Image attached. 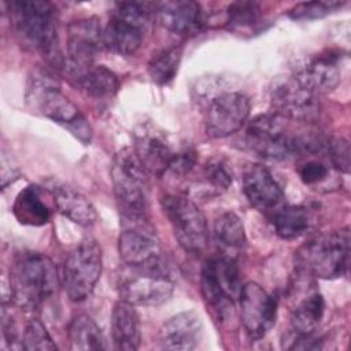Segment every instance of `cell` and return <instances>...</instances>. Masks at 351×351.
I'll use <instances>...</instances> for the list:
<instances>
[{"label":"cell","mask_w":351,"mask_h":351,"mask_svg":"<svg viewBox=\"0 0 351 351\" xmlns=\"http://www.w3.org/2000/svg\"><path fill=\"white\" fill-rule=\"evenodd\" d=\"M155 4L121 1L103 30V47L112 53L130 56L141 47L151 30Z\"/></svg>","instance_id":"6"},{"label":"cell","mask_w":351,"mask_h":351,"mask_svg":"<svg viewBox=\"0 0 351 351\" xmlns=\"http://www.w3.org/2000/svg\"><path fill=\"white\" fill-rule=\"evenodd\" d=\"M324 313V296L315 288L307 287L291 308V329L299 335H313L322 321Z\"/></svg>","instance_id":"26"},{"label":"cell","mask_w":351,"mask_h":351,"mask_svg":"<svg viewBox=\"0 0 351 351\" xmlns=\"http://www.w3.org/2000/svg\"><path fill=\"white\" fill-rule=\"evenodd\" d=\"M58 271L53 262L38 252L21 254L10 276L12 302L21 308L34 311L55 296L58 291Z\"/></svg>","instance_id":"3"},{"label":"cell","mask_w":351,"mask_h":351,"mask_svg":"<svg viewBox=\"0 0 351 351\" xmlns=\"http://www.w3.org/2000/svg\"><path fill=\"white\" fill-rule=\"evenodd\" d=\"M70 348L78 351L104 350L106 340L97 324L85 314L75 315L69 325Z\"/></svg>","instance_id":"30"},{"label":"cell","mask_w":351,"mask_h":351,"mask_svg":"<svg viewBox=\"0 0 351 351\" xmlns=\"http://www.w3.org/2000/svg\"><path fill=\"white\" fill-rule=\"evenodd\" d=\"M51 192L56 210L71 222L89 228L97 221L95 206L81 192L67 185H53Z\"/></svg>","instance_id":"23"},{"label":"cell","mask_w":351,"mask_h":351,"mask_svg":"<svg viewBox=\"0 0 351 351\" xmlns=\"http://www.w3.org/2000/svg\"><path fill=\"white\" fill-rule=\"evenodd\" d=\"M182 58V47L171 45L158 52L148 63V74L156 85L170 84L180 67Z\"/></svg>","instance_id":"31"},{"label":"cell","mask_w":351,"mask_h":351,"mask_svg":"<svg viewBox=\"0 0 351 351\" xmlns=\"http://www.w3.org/2000/svg\"><path fill=\"white\" fill-rule=\"evenodd\" d=\"M232 170L221 159H210L199 170L197 182H200L208 197L225 192L232 185Z\"/></svg>","instance_id":"32"},{"label":"cell","mask_w":351,"mask_h":351,"mask_svg":"<svg viewBox=\"0 0 351 351\" xmlns=\"http://www.w3.org/2000/svg\"><path fill=\"white\" fill-rule=\"evenodd\" d=\"M56 344L52 340L51 335L48 333L44 324L37 319L32 318L26 322L23 332L21 335V350H30V351H47V350H56Z\"/></svg>","instance_id":"33"},{"label":"cell","mask_w":351,"mask_h":351,"mask_svg":"<svg viewBox=\"0 0 351 351\" xmlns=\"http://www.w3.org/2000/svg\"><path fill=\"white\" fill-rule=\"evenodd\" d=\"M26 103L32 111L62 125L82 144H90L92 128L78 107L60 90L58 81L45 71H34L26 85Z\"/></svg>","instance_id":"1"},{"label":"cell","mask_w":351,"mask_h":351,"mask_svg":"<svg viewBox=\"0 0 351 351\" xmlns=\"http://www.w3.org/2000/svg\"><path fill=\"white\" fill-rule=\"evenodd\" d=\"M121 299L134 306H159L174 292V281L163 262L148 266H129L118 274Z\"/></svg>","instance_id":"8"},{"label":"cell","mask_w":351,"mask_h":351,"mask_svg":"<svg viewBox=\"0 0 351 351\" xmlns=\"http://www.w3.org/2000/svg\"><path fill=\"white\" fill-rule=\"evenodd\" d=\"M203 322L197 313L188 310L169 318L159 330V344L165 350L189 351L199 346Z\"/></svg>","instance_id":"20"},{"label":"cell","mask_w":351,"mask_h":351,"mask_svg":"<svg viewBox=\"0 0 351 351\" xmlns=\"http://www.w3.org/2000/svg\"><path fill=\"white\" fill-rule=\"evenodd\" d=\"M350 262V230L347 228L310 237L295 252L296 273L322 280L344 276Z\"/></svg>","instance_id":"4"},{"label":"cell","mask_w":351,"mask_h":351,"mask_svg":"<svg viewBox=\"0 0 351 351\" xmlns=\"http://www.w3.org/2000/svg\"><path fill=\"white\" fill-rule=\"evenodd\" d=\"M346 55L340 49H324L303 62L293 77L314 93L333 90L341 81V63Z\"/></svg>","instance_id":"17"},{"label":"cell","mask_w":351,"mask_h":351,"mask_svg":"<svg viewBox=\"0 0 351 351\" xmlns=\"http://www.w3.org/2000/svg\"><path fill=\"white\" fill-rule=\"evenodd\" d=\"M111 336L115 350L134 351L140 347L141 328L134 304L121 299L111 313Z\"/></svg>","instance_id":"22"},{"label":"cell","mask_w":351,"mask_h":351,"mask_svg":"<svg viewBox=\"0 0 351 351\" xmlns=\"http://www.w3.org/2000/svg\"><path fill=\"white\" fill-rule=\"evenodd\" d=\"M126 226L118 239V251L129 266H148L162 262V248L154 229L147 219L126 221Z\"/></svg>","instance_id":"16"},{"label":"cell","mask_w":351,"mask_h":351,"mask_svg":"<svg viewBox=\"0 0 351 351\" xmlns=\"http://www.w3.org/2000/svg\"><path fill=\"white\" fill-rule=\"evenodd\" d=\"M248 97L237 90L214 95L204 108V132L211 138H223L239 132L250 117Z\"/></svg>","instance_id":"13"},{"label":"cell","mask_w":351,"mask_h":351,"mask_svg":"<svg viewBox=\"0 0 351 351\" xmlns=\"http://www.w3.org/2000/svg\"><path fill=\"white\" fill-rule=\"evenodd\" d=\"M133 149L145 170L156 177H162L169 171L177 154L166 133L147 123L136 129Z\"/></svg>","instance_id":"18"},{"label":"cell","mask_w":351,"mask_h":351,"mask_svg":"<svg viewBox=\"0 0 351 351\" xmlns=\"http://www.w3.org/2000/svg\"><path fill=\"white\" fill-rule=\"evenodd\" d=\"M160 206L178 245L189 254L203 252L208 241V228L199 206L181 193H165Z\"/></svg>","instance_id":"9"},{"label":"cell","mask_w":351,"mask_h":351,"mask_svg":"<svg viewBox=\"0 0 351 351\" xmlns=\"http://www.w3.org/2000/svg\"><path fill=\"white\" fill-rule=\"evenodd\" d=\"M44 191L38 185H27L15 197L12 214L22 225L43 226L51 219V206L44 199Z\"/></svg>","instance_id":"24"},{"label":"cell","mask_w":351,"mask_h":351,"mask_svg":"<svg viewBox=\"0 0 351 351\" xmlns=\"http://www.w3.org/2000/svg\"><path fill=\"white\" fill-rule=\"evenodd\" d=\"M11 23L22 43L40 52L56 67H63L58 47L56 12L45 0H14L7 3Z\"/></svg>","instance_id":"2"},{"label":"cell","mask_w":351,"mask_h":351,"mask_svg":"<svg viewBox=\"0 0 351 351\" xmlns=\"http://www.w3.org/2000/svg\"><path fill=\"white\" fill-rule=\"evenodd\" d=\"M148 176L133 148H122L112 158L111 181L119 211L126 221L147 219Z\"/></svg>","instance_id":"5"},{"label":"cell","mask_w":351,"mask_h":351,"mask_svg":"<svg viewBox=\"0 0 351 351\" xmlns=\"http://www.w3.org/2000/svg\"><path fill=\"white\" fill-rule=\"evenodd\" d=\"M285 121L274 112L255 117L245 129V147L255 155L270 160L295 156L296 133L288 132Z\"/></svg>","instance_id":"11"},{"label":"cell","mask_w":351,"mask_h":351,"mask_svg":"<svg viewBox=\"0 0 351 351\" xmlns=\"http://www.w3.org/2000/svg\"><path fill=\"white\" fill-rule=\"evenodd\" d=\"M67 55L63 67L77 82L92 66L103 47V30L95 16L73 21L67 29Z\"/></svg>","instance_id":"12"},{"label":"cell","mask_w":351,"mask_h":351,"mask_svg":"<svg viewBox=\"0 0 351 351\" xmlns=\"http://www.w3.org/2000/svg\"><path fill=\"white\" fill-rule=\"evenodd\" d=\"M241 287L239 267L233 256L222 254L208 258L203 263L200 274L202 295L219 319H226L233 313Z\"/></svg>","instance_id":"7"},{"label":"cell","mask_w":351,"mask_h":351,"mask_svg":"<svg viewBox=\"0 0 351 351\" xmlns=\"http://www.w3.org/2000/svg\"><path fill=\"white\" fill-rule=\"evenodd\" d=\"M75 84L86 96L99 101L111 100L119 88L115 73L103 64H93Z\"/></svg>","instance_id":"28"},{"label":"cell","mask_w":351,"mask_h":351,"mask_svg":"<svg viewBox=\"0 0 351 351\" xmlns=\"http://www.w3.org/2000/svg\"><path fill=\"white\" fill-rule=\"evenodd\" d=\"M243 191L250 204L267 215L282 206L284 192L271 171L263 165L252 163L244 169Z\"/></svg>","instance_id":"19"},{"label":"cell","mask_w":351,"mask_h":351,"mask_svg":"<svg viewBox=\"0 0 351 351\" xmlns=\"http://www.w3.org/2000/svg\"><path fill=\"white\" fill-rule=\"evenodd\" d=\"M344 5V1H304L298 3L288 11V16L295 21H310L322 18Z\"/></svg>","instance_id":"35"},{"label":"cell","mask_w":351,"mask_h":351,"mask_svg":"<svg viewBox=\"0 0 351 351\" xmlns=\"http://www.w3.org/2000/svg\"><path fill=\"white\" fill-rule=\"evenodd\" d=\"M270 101L274 114L292 122L311 123L318 119L321 112L317 93L307 89L295 77L277 82L271 89Z\"/></svg>","instance_id":"14"},{"label":"cell","mask_w":351,"mask_h":351,"mask_svg":"<svg viewBox=\"0 0 351 351\" xmlns=\"http://www.w3.org/2000/svg\"><path fill=\"white\" fill-rule=\"evenodd\" d=\"M296 171L300 181L319 192H329L337 188L336 177L333 173H337L329 163L326 154H303L296 156Z\"/></svg>","instance_id":"25"},{"label":"cell","mask_w":351,"mask_h":351,"mask_svg":"<svg viewBox=\"0 0 351 351\" xmlns=\"http://www.w3.org/2000/svg\"><path fill=\"white\" fill-rule=\"evenodd\" d=\"M261 15V7L255 1H236L228 7L226 25L230 29L254 26Z\"/></svg>","instance_id":"34"},{"label":"cell","mask_w":351,"mask_h":351,"mask_svg":"<svg viewBox=\"0 0 351 351\" xmlns=\"http://www.w3.org/2000/svg\"><path fill=\"white\" fill-rule=\"evenodd\" d=\"M325 154L330 166L337 173H350V144L346 138L329 137Z\"/></svg>","instance_id":"36"},{"label":"cell","mask_w":351,"mask_h":351,"mask_svg":"<svg viewBox=\"0 0 351 351\" xmlns=\"http://www.w3.org/2000/svg\"><path fill=\"white\" fill-rule=\"evenodd\" d=\"M214 237L223 250L222 252L233 256V252L240 251L245 244V232L241 218L233 211L222 213L214 222Z\"/></svg>","instance_id":"29"},{"label":"cell","mask_w":351,"mask_h":351,"mask_svg":"<svg viewBox=\"0 0 351 351\" xmlns=\"http://www.w3.org/2000/svg\"><path fill=\"white\" fill-rule=\"evenodd\" d=\"M271 222L278 237L295 240L306 234L313 226L314 214L308 206H281L271 215Z\"/></svg>","instance_id":"27"},{"label":"cell","mask_w":351,"mask_h":351,"mask_svg":"<svg viewBox=\"0 0 351 351\" xmlns=\"http://www.w3.org/2000/svg\"><path fill=\"white\" fill-rule=\"evenodd\" d=\"M240 317L245 333L252 340L265 337L277 317V299L256 282H247L239 295Z\"/></svg>","instance_id":"15"},{"label":"cell","mask_w":351,"mask_h":351,"mask_svg":"<svg viewBox=\"0 0 351 351\" xmlns=\"http://www.w3.org/2000/svg\"><path fill=\"white\" fill-rule=\"evenodd\" d=\"M19 177V171L16 166L11 165V160L8 163V159L5 158V154L1 155V188H7L8 184H12Z\"/></svg>","instance_id":"37"},{"label":"cell","mask_w":351,"mask_h":351,"mask_svg":"<svg viewBox=\"0 0 351 351\" xmlns=\"http://www.w3.org/2000/svg\"><path fill=\"white\" fill-rule=\"evenodd\" d=\"M103 269L100 245L92 240H82L71 250L63 263L62 285L73 302L85 300L95 289Z\"/></svg>","instance_id":"10"},{"label":"cell","mask_w":351,"mask_h":351,"mask_svg":"<svg viewBox=\"0 0 351 351\" xmlns=\"http://www.w3.org/2000/svg\"><path fill=\"white\" fill-rule=\"evenodd\" d=\"M155 15L165 29L178 36L197 33L203 26V11L193 0H171L155 4Z\"/></svg>","instance_id":"21"}]
</instances>
